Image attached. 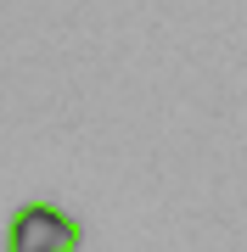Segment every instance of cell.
Returning a JSON list of instances; mask_svg holds the SVG:
<instances>
[{
	"instance_id": "obj_1",
	"label": "cell",
	"mask_w": 247,
	"mask_h": 252,
	"mask_svg": "<svg viewBox=\"0 0 247 252\" xmlns=\"http://www.w3.org/2000/svg\"><path fill=\"white\" fill-rule=\"evenodd\" d=\"M84 224L56 202H23L6 219V252H79Z\"/></svg>"
}]
</instances>
